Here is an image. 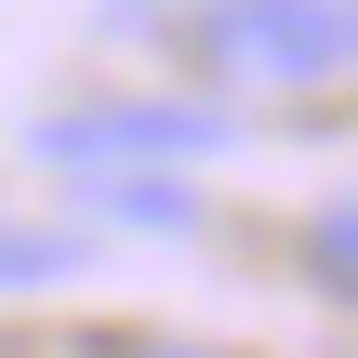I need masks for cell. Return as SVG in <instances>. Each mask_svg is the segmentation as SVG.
I'll return each mask as SVG.
<instances>
[{
    "instance_id": "6da1fadb",
    "label": "cell",
    "mask_w": 358,
    "mask_h": 358,
    "mask_svg": "<svg viewBox=\"0 0 358 358\" xmlns=\"http://www.w3.org/2000/svg\"><path fill=\"white\" fill-rule=\"evenodd\" d=\"M199 53H213L226 80H266V93L332 80L358 53V0H213V13H199Z\"/></svg>"
},
{
    "instance_id": "7a4b0ae2",
    "label": "cell",
    "mask_w": 358,
    "mask_h": 358,
    "mask_svg": "<svg viewBox=\"0 0 358 358\" xmlns=\"http://www.w3.org/2000/svg\"><path fill=\"white\" fill-rule=\"evenodd\" d=\"M213 133H226V106H106V120H40V159L120 173V159H186V146H213Z\"/></svg>"
},
{
    "instance_id": "3957f363",
    "label": "cell",
    "mask_w": 358,
    "mask_h": 358,
    "mask_svg": "<svg viewBox=\"0 0 358 358\" xmlns=\"http://www.w3.org/2000/svg\"><path fill=\"white\" fill-rule=\"evenodd\" d=\"M106 213H120V226H186V213H199V199H186V186H173V173H159V186H106Z\"/></svg>"
},
{
    "instance_id": "277c9868",
    "label": "cell",
    "mask_w": 358,
    "mask_h": 358,
    "mask_svg": "<svg viewBox=\"0 0 358 358\" xmlns=\"http://www.w3.org/2000/svg\"><path fill=\"white\" fill-rule=\"evenodd\" d=\"M306 252H319V279H332V292H358V199H345V213H319V239H306Z\"/></svg>"
}]
</instances>
